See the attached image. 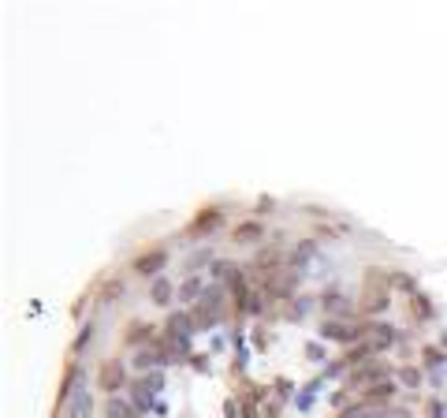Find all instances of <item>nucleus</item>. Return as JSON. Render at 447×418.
Segmentation results:
<instances>
[{"mask_svg": "<svg viewBox=\"0 0 447 418\" xmlns=\"http://www.w3.org/2000/svg\"><path fill=\"white\" fill-rule=\"evenodd\" d=\"M68 418H94V396H90L86 388L75 392L71 407H68Z\"/></svg>", "mask_w": 447, "mask_h": 418, "instance_id": "nucleus-3", "label": "nucleus"}, {"mask_svg": "<svg viewBox=\"0 0 447 418\" xmlns=\"http://www.w3.org/2000/svg\"><path fill=\"white\" fill-rule=\"evenodd\" d=\"M257 235H261V225L257 220H246V225L235 228V243H250V239H257Z\"/></svg>", "mask_w": 447, "mask_h": 418, "instance_id": "nucleus-5", "label": "nucleus"}, {"mask_svg": "<svg viewBox=\"0 0 447 418\" xmlns=\"http://www.w3.org/2000/svg\"><path fill=\"white\" fill-rule=\"evenodd\" d=\"M90 336H94V329H90V325H86V329L78 333V340H75V351H82V347L90 344Z\"/></svg>", "mask_w": 447, "mask_h": 418, "instance_id": "nucleus-15", "label": "nucleus"}, {"mask_svg": "<svg viewBox=\"0 0 447 418\" xmlns=\"http://www.w3.org/2000/svg\"><path fill=\"white\" fill-rule=\"evenodd\" d=\"M403 381L410 388H417V385H422V374H417V370H403Z\"/></svg>", "mask_w": 447, "mask_h": 418, "instance_id": "nucleus-14", "label": "nucleus"}, {"mask_svg": "<svg viewBox=\"0 0 447 418\" xmlns=\"http://www.w3.org/2000/svg\"><path fill=\"white\" fill-rule=\"evenodd\" d=\"M213 225H216V209H205V217L194 225V232H205V228H213Z\"/></svg>", "mask_w": 447, "mask_h": 418, "instance_id": "nucleus-12", "label": "nucleus"}, {"mask_svg": "<svg viewBox=\"0 0 447 418\" xmlns=\"http://www.w3.org/2000/svg\"><path fill=\"white\" fill-rule=\"evenodd\" d=\"M391 396H396V385H376V388H369V396H365V403H388Z\"/></svg>", "mask_w": 447, "mask_h": 418, "instance_id": "nucleus-6", "label": "nucleus"}, {"mask_svg": "<svg viewBox=\"0 0 447 418\" xmlns=\"http://www.w3.org/2000/svg\"><path fill=\"white\" fill-rule=\"evenodd\" d=\"M123 295V280L120 277H112L109 284H101V299H104V303H112V299H120Z\"/></svg>", "mask_w": 447, "mask_h": 418, "instance_id": "nucleus-9", "label": "nucleus"}, {"mask_svg": "<svg viewBox=\"0 0 447 418\" xmlns=\"http://www.w3.org/2000/svg\"><path fill=\"white\" fill-rule=\"evenodd\" d=\"M127 385V370H123V362L120 359H109L101 366V388L104 392H120Z\"/></svg>", "mask_w": 447, "mask_h": 418, "instance_id": "nucleus-2", "label": "nucleus"}, {"mask_svg": "<svg viewBox=\"0 0 447 418\" xmlns=\"http://www.w3.org/2000/svg\"><path fill=\"white\" fill-rule=\"evenodd\" d=\"M149 333H153L149 325H142V321H138V325H127V336H123V340H127V344H146Z\"/></svg>", "mask_w": 447, "mask_h": 418, "instance_id": "nucleus-7", "label": "nucleus"}, {"mask_svg": "<svg viewBox=\"0 0 447 418\" xmlns=\"http://www.w3.org/2000/svg\"><path fill=\"white\" fill-rule=\"evenodd\" d=\"M179 295H183V299H194V295H198V280L190 277L187 284H183V292H179Z\"/></svg>", "mask_w": 447, "mask_h": 418, "instance_id": "nucleus-13", "label": "nucleus"}, {"mask_svg": "<svg viewBox=\"0 0 447 418\" xmlns=\"http://www.w3.org/2000/svg\"><path fill=\"white\" fill-rule=\"evenodd\" d=\"M149 299H153L157 306L172 303V284H168V280H153V287H149Z\"/></svg>", "mask_w": 447, "mask_h": 418, "instance_id": "nucleus-4", "label": "nucleus"}, {"mask_svg": "<svg viewBox=\"0 0 447 418\" xmlns=\"http://www.w3.org/2000/svg\"><path fill=\"white\" fill-rule=\"evenodd\" d=\"M164 261H168V251H164V246H153V251L135 258V273H138V277H153V273L164 269Z\"/></svg>", "mask_w": 447, "mask_h": 418, "instance_id": "nucleus-1", "label": "nucleus"}, {"mask_svg": "<svg viewBox=\"0 0 447 418\" xmlns=\"http://www.w3.org/2000/svg\"><path fill=\"white\" fill-rule=\"evenodd\" d=\"M324 336H328V340H354L358 333H354V329H347V325H336V321H328V325H324Z\"/></svg>", "mask_w": 447, "mask_h": 418, "instance_id": "nucleus-8", "label": "nucleus"}, {"mask_svg": "<svg viewBox=\"0 0 447 418\" xmlns=\"http://www.w3.org/2000/svg\"><path fill=\"white\" fill-rule=\"evenodd\" d=\"M380 374H384V366H365V370H354V377H350V381L354 385H362V381H373V377H380Z\"/></svg>", "mask_w": 447, "mask_h": 418, "instance_id": "nucleus-11", "label": "nucleus"}, {"mask_svg": "<svg viewBox=\"0 0 447 418\" xmlns=\"http://www.w3.org/2000/svg\"><path fill=\"white\" fill-rule=\"evenodd\" d=\"M168 329H172L176 336H187L190 333V318L187 314H172V318H168Z\"/></svg>", "mask_w": 447, "mask_h": 418, "instance_id": "nucleus-10", "label": "nucleus"}, {"mask_svg": "<svg viewBox=\"0 0 447 418\" xmlns=\"http://www.w3.org/2000/svg\"><path fill=\"white\" fill-rule=\"evenodd\" d=\"M153 362H157L153 355H138V362H135V366H138V370H149V366H153Z\"/></svg>", "mask_w": 447, "mask_h": 418, "instance_id": "nucleus-16", "label": "nucleus"}]
</instances>
